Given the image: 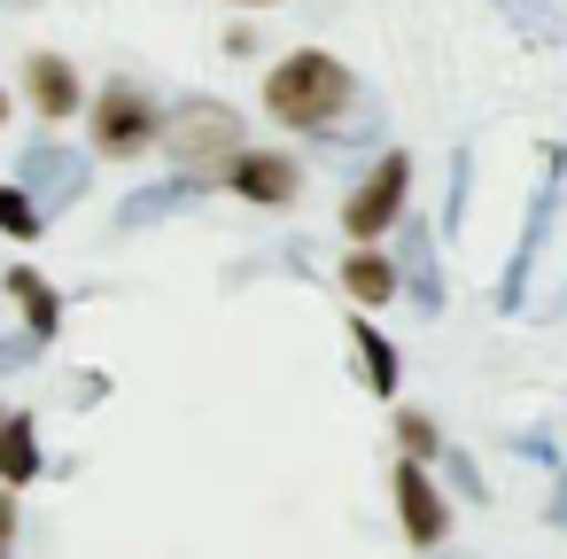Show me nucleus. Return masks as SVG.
I'll list each match as a JSON object with an SVG mask.
<instances>
[{
  "instance_id": "12",
  "label": "nucleus",
  "mask_w": 567,
  "mask_h": 559,
  "mask_svg": "<svg viewBox=\"0 0 567 559\" xmlns=\"http://www.w3.org/2000/svg\"><path fill=\"white\" fill-rule=\"evenodd\" d=\"M342 288H350V303H358V311H381V303L404 288V272H396V257H381L373 241H358V249L342 257Z\"/></svg>"
},
{
  "instance_id": "2",
  "label": "nucleus",
  "mask_w": 567,
  "mask_h": 559,
  "mask_svg": "<svg viewBox=\"0 0 567 559\" xmlns=\"http://www.w3.org/2000/svg\"><path fill=\"white\" fill-rule=\"evenodd\" d=\"M164 148H172L179 172L210 179V172H226V164L241 156V117H234L226 102H210V94H187V102L172 110V125H164Z\"/></svg>"
},
{
  "instance_id": "4",
  "label": "nucleus",
  "mask_w": 567,
  "mask_h": 559,
  "mask_svg": "<svg viewBox=\"0 0 567 559\" xmlns=\"http://www.w3.org/2000/svg\"><path fill=\"white\" fill-rule=\"evenodd\" d=\"M164 141V117H156V102H148V86H133V79H110L102 94H94V156H141V148H156Z\"/></svg>"
},
{
  "instance_id": "15",
  "label": "nucleus",
  "mask_w": 567,
  "mask_h": 559,
  "mask_svg": "<svg viewBox=\"0 0 567 559\" xmlns=\"http://www.w3.org/2000/svg\"><path fill=\"white\" fill-rule=\"evenodd\" d=\"M40 427H32V412H9V427H0V482L9 489H24V482H40Z\"/></svg>"
},
{
  "instance_id": "17",
  "label": "nucleus",
  "mask_w": 567,
  "mask_h": 559,
  "mask_svg": "<svg viewBox=\"0 0 567 559\" xmlns=\"http://www.w3.org/2000/svg\"><path fill=\"white\" fill-rule=\"evenodd\" d=\"M40 226H48V210L24 187H0V234H9V241H40Z\"/></svg>"
},
{
  "instance_id": "22",
  "label": "nucleus",
  "mask_w": 567,
  "mask_h": 559,
  "mask_svg": "<svg viewBox=\"0 0 567 559\" xmlns=\"http://www.w3.org/2000/svg\"><path fill=\"white\" fill-rule=\"evenodd\" d=\"M443 466H451V482H458V489H466V497H482V474H474V466H466V458H458V451H443Z\"/></svg>"
},
{
  "instance_id": "18",
  "label": "nucleus",
  "mask_w": 567,
  "mask_h": 559,
  "mask_svg": "<svg viewBox=\"0 0 567 559\" xmlns=\"http://www.w3.org/2000/svg\"><path fill=\"white\" fill-rule=\"evenodd\" d=\"M466 187H474V148H451V195H443V241L466 226Z\"/></svg>"
},
{
  "instance_id": "29",
  "label": "nucleus",
  "mask_w": 567,
  "mask_h": 559,
  "mask_svg": "<svg viewBox=\"0 0 567 559\" xmlns=\"http://www.w3.org/2000/svg\"><path fill=\"white\" fill-rule=\"evenodd\" d=\"M0 559H9V544H0Z\"/></svg>"
},
{
  "instance_id": "9",
  "label": "nucleus",
  "mask_w": 567,
  "mask_h": 559,
  "mask_svg": "<svg viewBox=\"0 0 567 559\" xmlns=\"http://www.w3.org/2000/svg\"><path fill=\"white\" fill-rule=\"evenodd\" d=\"M396 272H404L412 311L435 319V311H443V265H435V226H427V218H404V234H396Z\"/></svg>"
},
{
  "instance_id": "5",
  "label": "nucleus",
  "mask_w": 567,
  "mask_h": 559,
  "mask_svg": "<svg viewBox=\"0 0 567 559\" xmlns=\"http://www.w3.org/2000/svg\"><path fill=\"white\" fill-rule=\"evenodd\" d=\"M404 195H412V156L404 148H381V164L350 187V203H342V234L350 241H381L396 218H404Z\"/></svg>"
},
{
  "instance_id": "14",
  "label": "nucleus",
  "mask_w": 567,
  "mask_h": 559,
  "mask_svg": "<svg viewBox=\"0 0 567 559\" xmlns=\"http://www.w3.org/2000/svg\"><path fill=\"white\" fill-rule=\"evenodd\" d=\"M0 288H9V303L24 311V334H40V342L63 334V296H55L32 265H9V280H0Z\"/></svg>"
},
{
  "instance_id": "30",
  "label": "nucleus",
  "mask_w": 567,
  "mask_h": 559,
  "mask_svg": "<svg viewBox=\"0 0 567 559\" xmlns=\"http://www.w3.org/2000/svg\"><path fill=\"white\" fill-rule=\"evenodd\" d=\"M0 427H9V420H0Z\"/></svg>"
},
{
  "instance_id": "28",
  "label": "nucleus",
  "mask_w": 567,
  "mask_h": 559,
  "mask_svg": "<svg viewBox=\"0 0 567 559\" xmlns=\"http://www.w3.org/2000/svg\"><path fill=\"white\" fill-rule=\"evenodd\" d=\"M0 125H9V94H0Z\"/></svg>"
},
{
  "instance_id": "16",
  "label": "nucleus",
  "mask_w": 567,
  "mask_h": 559,
  "mask_svg": "<svg viewBox=\"0 0 567 559\" xmlns=\"http://www.w3.org/2000/svg\"><path fill=\"white\" fill-rule=\"evenodd\" d=\"M373 133H381V102H373V94H358V102H350L319 141H327V148H373Z\"/></svg>"
},
{
  "instance_id": "25",
  "label": "nucleus",
  "mask_w": 567,
  "mask_h": 559,
  "mask_svg": "<svg viewBox=\"0 0 567 559\" xmlns=\"http://www.w3.org/2000/svg\"><path fill=\"white\" fill-rule=\"evenodd\" d=\"M427 559H474V551H427Z\"/></svg>"
},
{
  "instance_id": "26",
  "label": "nucleus",
  "mask_w": 567,
  "mask_h": 559,
  "mask_svg": "<svg viewBox=\"0 0 567 559\" xmlns=\"http://www.w3.org/2000/svg\"><path fill=\"white\" fill-rule=\"evenodd\" d=\"M0 9H40V0H0Z\"/></svg>"
},
{
  "instance_id": "11",
  "label": "nucleus",
  "mask_w": 567,
  "mask_h": 559,
  "mask_svg": "<svg viewBox=\"0 0 567 559\" xmlns=\"http://www.w3.org/2000/svg\"><path fill=\"white\" fill-rule=\"evenodd\" d=\"M24 94H32V110H40L48 125L79 117V102H86V86H79V63H63V55H48V48L24 63Z\"/></svg>"
},
{
  "instance_id": "20",
  "label": "nucleus",
  "mask_w": 567,
  "mask_h": 559,
  "mask_svg": "<svg viewBox=\"0 0 567 559\" xmlns=\"http://www.w3.org/2000/svg\"><path fill=\"white\" fill-rule=\"evenodd\" d=\"M497 9H505V17H513L528 40H559V17H544L551 0H497Z\"/></svg>"
},
{
  "instance_id": "1",
  "label": "nucleus",
  "mask_w": 567,
  "mask_h": 559,
  "mask_svg": "<svg viewBox=\"0 0 567 559\" xmlns=\"http://www.w3.org/2000/svg\"><path fill=\"white\" fill-rule=\"evenodd\" d=\"M358 94H365L358 71H350L342 55H327V48H296V55H280V63L265 71V117L288 125V133H311V141H319Z\"/></svg>"
},
{
  "instance_id": "3",
  "label": "nucleus",
  "mask_w": 567,
  "mask_h": 559,
  "mask_svg": "<svg viewBox=\"0 0 567 559\" xmlns=\"http://www.w3.org/2000/svg\"><path fill=\"white\" fill-rule=\"evenodd\" d=\"M559 195H567V156L551 148V156H544V179H536V195H528V218H520V241H513V257H505V272H497V311H520V303H528V272H536V257H544V241H551Z\"/></svg>"
},
{
  "instance_id": "13",
  "label": "nucleus",
  "mask_w": 567,
  "mask_h": 559,
  "mask_svg": "<svg viewBox=\"0 0 567 559\" xmlns=\"http://www.w3.org/2000/svg\"><path fill=\"white\" fill-rule=\"evenodd\" d=\"M350 358H358V381H365L373 396H396L404 365H396V342L373 327V311H358V319H350Z\"/></svg>"
},
{
  "instance_id": "24",
  "label": "nucleus",
  "mask_w": 567,
  "mask_h": 559,
  "mask_svg": "<svg viewBox=\"0 0 567 559\" xmlns=\"http://www.w3.org/2000/svg\"><path fill=\"white\" fill-rule=\"evenodd\" d=\"M551 520L567 528V474H559V497H551Z\"/></svg>"
},
{
  "instance_id": "23",
  "label": "nucleus",
  "mask_w": 567,
  "mask_h": 559,
  "mask_svg": "<svg viewBox=\"0 0 567 559\" xmlns=\"http://www.w3.org/2000/svg\"><path fill=\"white\" fill-rule=\"evenodd\" d=\"M9 536H17V505H9V497H0V544H9Z\"/></svg>"
},
{
  "instance_id": "21",
  "label": "nucleus",
  "mask_w": 567,
  "mask_h": 559,
  "mask_svg": "<svg viewBox=\"0 0 567 559\" xmlns=\"http://www.w3.org/2000/svg\"><path fill=\"white\" fill-rule=\"evenodd\" d=\"M40 350H48L40 334H0V373H17V365H32Z\"/></svg>"
},
{
  "instance_id": "27",
  "label": "nucleus",
  "mask_w": 567,
  "mask_h": 559,
  "mask_svg": "<svg viewBox=\"0 0 567 559\" xmlns=\"http://www.w3.org/2000/svg\"><path fill=\"white\" fill-rule=\"evenodd\" d=\"M234 9H272V0H234Z\"/></svg>"
},
{
  "instance_id": "10",
  "label": "nucleus",
  "mask_w": 567,
  "mask_h": 559,
  "mask_svg": "<svg viewBox=\"0 0 567 559\" xmlns=\"http://www.w3.org/2000/svg\"><path fill=\"white\" fill-rule=\"evenodd\" d=\"M203 187H210V179H195V172H172V179H156V187L125 195V203H117V234H141V226H164V218L195 210V203H203Z\"/></svg>"
},
{
  "instance_id": "7",
  "label": "nucleus",
  "mask_w": 567,
  "mask_h": 559,
  "mask_svg": "<svg viewBox=\"0 0 567 559\" xmlns=\"http://www.w3.org/2000/svg\"><path fill=\"white\" fill-rule=\"evenodd\" d=\"M226 187H234L241 203H257V210H280V203L303 195V164H296L288 148H241V156L226 164Z\"/></svg>"
},
{
  "instance_id": "6",
  "label": "nucleus",
  "mask_w": 567,
  "mask_h": 559,
  "mask_svg": "<svg viewBox=\"0 0 567 559\" xmlns=\"http://www.w3.org/2000/svg\"><path fill=\"white\" fill-rule=\"evenodd\" d=\"M17 187L40 203V210H71L94 195V156L86 148H63V141H32L17 156Z\"/></svg>"
},
{
  "instance_id": "19",
  "label": "nucleus",
  "mask_w": 567,
  "mask_h": 559,
  "mask_svg": "<svg viewBox=\"0 0 567 559\" xmlns=\"http://www.w3.org/2000/svg\"><path fill=\"white\" fill-rule=\"evenodd\" d=\"M396 443H404V458H443V427L427 420V412H396Z\"/></svg>"
},
{
  "instance_id": "8",
  "label": "nucleus",
  "mask_w": 567,
  "mask_h": 559,
  "mask_svg": "<svg viewBox=\"0 0 567 559\" xmlns=\"http://www.w3.org/2000/svg\"><path fill=\"white\" fill-rule=\"evenodd\" d=\"M396 520H404V536L420 551H443V536H451V505H443V489H435V474L420 458L396 466Z\"/></svg>"
}]
</instances>
